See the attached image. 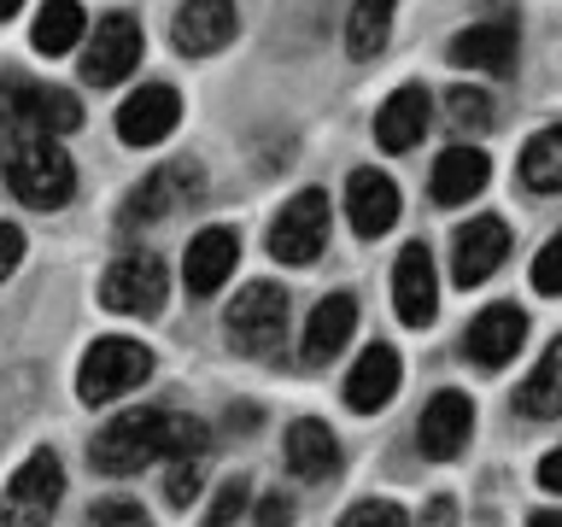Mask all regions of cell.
<instances>
[{
	"label": "cell",
	"mask_w": 562,
	"mask_h": 527,
	"mask_svg": "<svg viewBox=\"0 0 562 527\" xmlns=\"http://www.w3.org/2000/svg\"><path fill=\"white\" fill-rule=\"evenodd\" d=\"M205 451H211L205 422L176 416V411H130V416H117L105 434H94L88 463H94L100 474H135V469H147V463L205 457Z\"/></svg>",
	"instance_id": "obj_1"
},
{
	"label": "cell",
	"mask_w": 562,
	"mask_h": 527,
	"mask_svg": "<svg viewBox=\"0 0 562 527\" xmlns=\"http://www.w3.org/2000/svg\"><path fill=\"white\" fill-rule=\"evenodd\" d=\"M7 188L30 211H59L77 193V165L65 158L59 135H7Z\"/></svg>",
	"instance_id": "obj_2"
},
{
	"label": "cell",
	"mask_w": 562,
	"mask_h": 527,
	"mask_svg": "<svg viewBox=\"0 0 562 527\" xmlns=\"http://www.w3.org/2000/svg\"><path fill=\"white\" fill-rule=\"evenodd\" d=\"M82 123L77 94L30 77H0V130L7 135H70Z\"/></svg>",
	"instance_id": "obj_3"
},
{
	"label": "cell",
	"mask_w": 562,
	"mask_h": 527,
	"mask_svg": "<svg viewBox=\"0 0 562 527\" xmlns=\"http://www.w3.org/2000/svg\"><path fill=\"white\" fill-rule=\"evenodd\" d=\"M223 328H228V346L246 351V358H270L288 334V288L276 281H246L235 293V305L223 311Z\"/></svg>",
	"instance_id": "obj_4"
},
{
	"label": "cell",
	"mask_w": 562,
	"mask_h": 527,
	"mask_svg": "<svg viewBox=\"0 0 562 527\" xmlns=\"http://www.w3.org/2000/svg\"><path fill=\"white\" fill-rule=\"evenodd\" d=\"M147 375H153V351L140 340H94L82 351V369H77V399L82 404L123 399V393H135Z\"/></svg>",
	"instance_id": "obj_5"
},
{
	"label": "cell",
	"mask_w": 562,
	"mask_h": 527,
	"mask_svg": "<svg viewBox=\"0 0 562 527\" xmlns=\"http://www.w3.org/2000/svg\"><path fill=\"white\" fill-rule=\"evenodd\" d=\"M328 223H334V211H328L323 188L293 193V200L276 211V223H270V258L293 264V270H299V264H316V258H323V246H328Z\"/></svg>",
	"instance_id": "obj_6"
},
{
	"label": "cell",
	"mask_w": 562,
	"mask_h": 527,
	"mask_svg": "<svg viewBox=\"0 0 562 527\" xmlns=\"http://www.w3.org/2000/svg\"><path fill=\"white\" fill-rule=\"evenodd\" d=\"M165 264L153 253H123L112 270L100 276V305L117 316H158L165 311Z\"/></svg>",
	"instance_id": "obj_7"
},
{
	"label": "cell",
	"mask_w": 562,
	"mask_h": 527,
	"mask_svg": "<svg viewBox=\"0 0 562 527\" xmlns=\"http://www.w3.org/2000/svg\"><path fill=\"white\" fill-rule=\"evenodd\" d=\"M65 498V463L59 451H30L24 469L12 474V486L0 492V522H47Z\"/></svg>",
	"instance_id": "obj_8"
},
{
	"label": "cell",
	"mask_w": 562,
	"mask_h": 527,
	"mask_svg": "<svg viewBox=\"0 0 562 527\" xmlns=\"http://www.w3.org/2000/svg\"><path fill=\"white\" fill-rule=\"evenodd\" d=\"M135 65H140V24L130 12H105L94 24V35H88V47H82V82L112 88V82L130 77Z\"/></svg>",
	"instance_id": "obj_9"
},
{
	"label": "cell",
	"mask_w": 562,
	"mask_h": 527,
	"mask_svg": "<svg viewBox=\"0 0 562 527\" xmlns=\"http://www.w3.org/2000/svg\"><path fill=\"white\" fill-rule=\"evenodd\" d=\"M176 123H182V94H176L170 82H147V88H135V94L117 105L123 147H158Z\"/></svg>",
	"instance_id": "obj_10"
},
{
	"label": "cell",
	"mask_w": 562,
	"mask_h": 527,
	"mask_svg": "<svg viewBox=\"0 0 562 527\" xmlns=\"http://www.w3.org/2000/svg\"><path fill=\"white\" fill-rule=\"evenodd\" d=\"M393 305H398V323L404 328H428L439 316V276H434V253L422 240H411L398 253V270H393Z\"/></svg>",
	"instance_id": "obj_11"
},
{
	"label": "cell",
	"mask_w": 562,
	"mask_h": 527,
	"mask_svg": "<svg viewBox=\"0 0 562 527\" xmlns=\"http://www.w3.org/2000/svg\"><path fill=\"white\" fill-rule=\"evenodd\" d=\"M200 193V170L193 165H165V170H153V176H140L135 193L123 200V223L130 228H147L158 217H170L182 200H193Z\"/></svg>",
	"instance_id": "obj_12"
},
{
	"label": "cell",
	"mask_w": 562,
	"mask_h": 527,
	"mask_svg": "<svg viewBox=\"0 0 562 527\" xmlns=\"http://www.w3.org/2000/svg\"><path fill=\"white\" fill-rule=\"evenodd\" d=\"M469 434H474V404H469V393H457V386L434 393L428 411H422V434H416L422 451H428L434 463H451V457L469 446Z\"/></svg>",
	"instance_id": "obj_13"
},
{
	"label": "cell",
	"mask_w": 562,
	"mask_h": 527,
	"mask_svg": "<svg viewBox=\"0 0 562 527\" xmlns=\"http://www.w3.org/2000/svg\"><path fill=\"white\" fill-rule=\"evenodd\" d=\"M346 217H351V235L375 240L398 223V182L386 170H351L346 182Z\"/></svg>",
	"instance_id": "obj_14"
},
{
	"label": "cell",
	"mask_w": 562,
	"mask_h": 527,
	"mask_svg": "<svg viewBox=\"0 0 562 527\" xmlns=\"http://www.w3.org/2000/svg\"><path fill=\"white\" fill-rule=\"evenodd\" d=\"M504 258H509V228H504V217H474V223L457 228V258H451L457 288H481V281L498 270Z\"/></svg>",
	"instance_id": "obj_15"
},
{
	"label": "cell",
	"mask_w": 562,
	"mask_h": 527,
	"mask_svg": "<svg viewBox=\"0 0 562 527\" xmlns=\"http://www.w3.org/2000/svg\"><path fill=\"white\" fill-rule=\"evenodd\" d=\"M235 0H188V7H176V24H170V42L193 53V59H205V53H217L235 42Z\"/></svg>",
	"instance_id": "obj_16"
},
{
	"label": "cell",
	"mask_w": 562,
	"mask_h": 527,
	"mask_svg": "<svg viewBox=\"0 0 562 527\" xmlns=\"http://www.w3.org/2000/svg\"><path fill=\"white\" fill-rule=\"evenodd\" d=\"M235 264H240V235H235V228H200L193 246H188V258H182L188 293L193 299H211L228 276H235Z\"/></svg>",
	"instance_id": "obj_17"
},
{
	"label": "cell",
	"mask_w": 562,
	"mask_h": 527,
	"mask_svg": "<svg viewBox=\"0 0 562 527\" xmlns=\"http://www.w3.org/2000/svg\"><path fill=\"white\" fill-rule=\"evenodd\" d=\"M521 340H527V316H521L516 305H486V311L469 323L463 351H469L481 369H504V363L521 351Z\"/></svg>",
	"instance_id": "obj_18"
},
{
	"label": "cell",
	"mask_w": 562,
	"mask_h": 527,
	"mask_svg": "<svg viewBox=\"0 0 562 527\" xmlns=\"http://www.w3.org/2000/svg\"><path fill=\"white\" fill-rule=\"evenodd\" d=\"M398 375H404V363H398L393 346H386V340L363 346V358L351 363V375H346V404H351L358 416L381 411V404L398 393Z\"/></svg>",
	"instance_id": "obj_19"
},
{
	"label": "cell",
	"mask_w": 562,
	"mask_h": 527,
	"mask_svg": "<svg viewBox=\"0 0 562 527\" xmlns=\"http://www.w3.org/2000/svg\"><path fill=\"white\" fill-rule=\"evenodd\" d=\"M486 182H492L486 147H446L434 158V176H428V188H434L439 205H469Z\"/></svg>",
	"instance_id": "obj_20"
},
{
	"label": "cell",
	"mask_w": 562,
	"mask_h": 527,
	"mask_svg": "<svg viewBox=\"0 0 562 527\" xmlns=\"http://www.w3.org/2000/svg\"><path fill=\"white\" fill-rule=\"evenodd\" d=\"M457 70H481V77H509L516 70V30L509 24H474L451 42Z\"/></svg>",
	"instance_id": "obj_21"
},
{
	"label": "cell",
	"mask_w": 562,
	"mask_h": 527,
	"mask_svg": "<svg viewBox=\"0 0 562 527\" xmlns=\"http://www.w3.org/2000/svg\"><path fill=\"white\" fill-rule=\"evenodd\" d=\"M428 117H434V105H428V94H422L416 82H404L393 100L375 112V141L386 153H411L422 135H428Z\"/></svg>",
	"instance_id": "obj_22"
},
{
	"label": "cell",
	"mask_w": 562,
	"mask_h": 527,
	"mask_svg": "<svg viewBox=\"0 0 562 527\" xmlns=\"http://www.w3.org/2000/svg\"><path fill=\"white\" fill-rule=\"evenodd\" d=\"M288 469L299 474V481H311V486H323L334 469H340V439H334L323 422H293L288 428Z\"/></svg>",
	"instance_id": "obj_23"
},
{
	"label": "cell",
	"mask_w": 562,
	"mask_h": 527,
	"mask_svg": "<svg viewBox=\"0 0 562 527\" xmlns=\"http://www.w3.org/2000/svg\"><path fill=\"white\" fill-rule=\"evenodd\" d=\"M351 328H358V299H351V293H328L323 305L311 311V323H305V358L328 363L334 351L351 340Z\"/></svg>",
	"instance_id": "obj_24"
},
{
	"label": "cell",
	"mask_w": 562,
	"mask_h": 527,
	"mask_svg": "<svg viewBox=\"0 0 562 527\" xmlns=\"http://www.w3.org/2000/svg\"><path fill=\"white\" fill-rule=\"evenodd\" d=\"M30 42L35 53H47V59H59L82 42V0H42V12H35L30 24Z\"/></svg>",
	"instance_id": "obj_25"
},
{
	"label": "cell",
	"mask_w": 562,
	"mask_h": 527,
	"mask_svg": "<svg viewBox=\"0 0 562 527\" xmlns=\"http://www.w3.org/2000/svg\"><path fill=\"white\" fill-rule=\"evenodd\" d=\"M516 411H527V416H562V334L551 340V351L533 363V375L521 381Z\"/></svg>",
	"instance_id": "obj_26"
},
{
	"label": "cell",
	"mask_w": 562,
	"mask_h": 527,
	"mask_svg": "<svg viewBox=\"0 0 562 527\" xmlns=\"http://www.w3.org/2000/svg\"><path fill=\"white\" fill-rule=\"evenodd\" d=\"M516 170H521V188L562 193V123H551V130H539L533 141H527Z\"/></svg>",
	"instance_id": "obj_27"
},
{
	"label": "cell",
	"mask_w": 562,
	"mask_h": 527,
	"mask_svg": "<svg viewBox=\"0 0 562 527\" xmlns=\"http://www.w3.org/2000/svg\"><path fill=\"white\" fill-rule=\"evenodd\" d=\"M393 7L398 0H351V18H346V53L351 59H375V53L386 47Z\"/></svg>",
	"instance_id": "obj_28"
},
{
	"label": "cell",
	"mask_w": 562,
	"mask_h": 527,
	"mask_svg": "<svg viewBox=\"0 0 562 527\" xmlns=\"http://www.w3.org/2000/svg\"><path fill=\"white\" fill-rule=\"evenodd\" d=\"M446 112H451V123H457L463 135L492 130V100L481 94V88H451V94H446Z\"/></svg>",
	"instance_id": "obj_29"
},
{
	"label": "cell",
	"mask_w": 562,
	"mask_h": 527,
	"mask_svg": "<svg viewBox=\"0 0 562 527\" xmlns=\"http://www.w3.org/2000/svg\"><path fill=\"white\" fill-rule=\"evenodd\" d=\"M533 288H539L544 299L562 293V228L539 246V258H533Z\"/></svg>",
	"instance_id": "obj_30"
},
{
	"label": "cell",
	"mask_w": 562,
	"mask_h": 527,
	"mask_svg": "<svg viewBox=\"0 0 562 527\" xmlns=\"http://www.w3.org/2000/svg\"><path fill=\"white\" fill-rule=\"evenodd\" d=\"M193 492H200V457H170V474H165V498L182 509L193 504Z\"/></svg>",
	"instance_id": "obj_31"
},
{
	"label": "cell",
	"mask_w": 562,
	"mask_h": 527,
	"mask_svg": "<svg viewBox=\"0 0 562 527\" xmlns=\"http://www.w3.org/2000/svg\"><path fill=\"white\" fill-rule=\"evenodd\" d=\"M88 522H112V527H135V522H147V509H140L135 498H94V504H88Z\"/></svg>",
	"instance_id": "obj_32"
},
{
	"label": "cell",
	"mask_w": 562,
	"mask_h": 527,
	"mask_svg": "<svg viewBox=\"0 0 562 527\" xmlns=\"http://www.w3.org/2000/svg\"><path fill=\"white\" fill-rule=\"evenodd\" d=\"M346 522H351V527H375V522L398 527V522H404V509H398V504H351V509H346Z\"/></svg>",
	"instance_id": "obj_33"
},
{
	"label": "cell",
	"mask_w": 562,
	"mask_h": 527,
	"mask_svg": "<svg viewBox=\"0 0 562 527\" xmlns=\"http://www.w3.org/2000/svg\"><path fill=\"white\" fill-rule=\"evenodd\" d=\"M240 509H246V481H228V486L217 492V504H211V522L228 527V522L240 516Z\"/></svg>",
	"instance_id": "obj_34"
},
{
	"label": "cell",
	"mask_w": 562,
	"mask_h": 527,
	"mask_svg": "<svg viewBox=\"0 0 562 527\" xmlns=\"http://www.w3.org/2000/svg\"><path fill=\"white\" fill-rule=\"evenodd\" d=\"M18 264H24V228H12V223H0V281H7Z\"/></svg>",
	"instance_id": "obj_35"
},
{
	"label": "cell",
	"mask_w": 562,
	"mask_h": 527,
	"mask_svg": "<svg viewBox=\"0 0 562 527\" xmlns=\"http://www.w3.org/2000/svg\"><path fill=\"white\" fill-rule=\"evenodd\" d=\"M539 486H544V492H562V446L539 457Z\"/></svg>",
	"instance_id": "obj_36"
},
{
	"label": "cell",
	"mask_w": 562,
	"mask_h": 527,
	"mask_svg": "<svg viewBox=\"0 0 562 527\" xmlns=\"http://www.w3.org/2000/svg\"><path fill=\"white\" fill-rule=\"evenodd\" d=\"M18 7H24V0H0V24H7V18H12Z\"/></svg>",
	"instance_id": "obj_37"
}]
</instances>
